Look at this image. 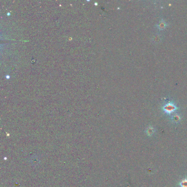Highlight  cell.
<instances>
[{
  "label": "cell",
  "mask_w": 187,
  "mask_h": 187,
  "mask_svg": "<svg viewBox=\"0 0 187 187\" xmlns=\"http://www.w3.org/2000/svg\"><path fill=\"white\" fill-rule=\"evenodd\" d=\"M180 187H187V177L183 178L179 183Z\"/></svg>",
  "instance_id": "2"
},
{
  "label": "cell",
  "mask_w": 187,
  "mask_h": 187,
  "mask_svg": "<svg viewBox=\"0 0 187 187\" xmlns=\"http://www.w3.org/2000/svg\"><path fill=\"white\" fill-rule=\"evenodd\" d=\"M145 132H146V134L147 136H152L154 134L155 129L153 127H152L150 126V127H148L147 128H146Z\"/></svg>",
  "instance_id": "1"
}]
</instances>
